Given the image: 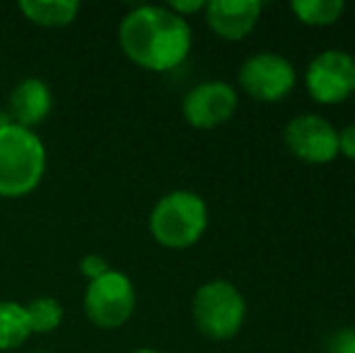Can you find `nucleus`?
<instances>
[{"instance_id": "obj_1", "label": "nucleus", "mask_w": 355, "mask_h": 353, "mask_svg": "<svg viewBox=\"0 0 355 353\" xmlns=\"http://www.w3.org/2000/svg\"><path fill=\"white\" fill-rule=\"evenodd\" d=\"M193 32L189 19L167 5H138L119 24V46L136 66L167 73L182 66L191 53Z\"/></svg>"}, {"instance_id": "obj_2", "label": "nucleus", "mask_w": 355, "mask_h": 353, "mask_svg": "<svg viewBox=\"0 0 355 353\" xmlns=\"http://www.w3.org/2000/svg\"><path fill=\"white\" fill-rule=\"evenodd\" d=\"M46 172V146L29 128L0 126V196L22 198L42 184Z\"/></svg>"}, {"instance_id": "obj_3", "label": "nucleus", "mask_w": 355, "mask_h": 353, "mask_svg": "<svg viewBox=\"0 0 355 353\" xmlns=\"http://www.w3.org/2000/svg\"><path fill=\"white\" fill-rule=\"evenodd\" d=\"M150 235L167 250H189L208 230V203L189 189L164 193L150 211Z\"/></svg>"}, {"instance_id": "obj_4", "label": "nucleus", "mask_w": 355, "mask_h": 353, "mask_svg": "<svg viewBox=\"0 0 355 353\" xmlns=\"http://www.w3.org/2000/svg\"><path fill=\"white\" fill-rule=\"evenodd\" d=\"M193 322L203 336L227 341L239 334L247 320V300L234 283L215 278L203 283L193 295Z\"/></svg>"}, {"instance_id": "obj_5", "label": "nucleus", "mask_w": 355, "mask_h": 353, "mask_svg": "<svg viewBox=\"0 0 355 353\" xmlns=\"http://www.w3.org/2000/svg\"><path fill=\"white\" fill-rule=\"evenodd\" d=\"M136 286L123 271H107L104 276L87 283L85 291V312L99 329H119L136 312Z\"/></svg>"}, {"instance_id": "obj_6", "label": "nucleus", "mask_w": 355, "mask_h": 353, "mask_svg": "<svg viewBox=\"0 0 355 353\" xmlns=\"http://www.w3.org/2000/svg\"><path fill=\"white\" fill-rule=\"evenodd\" d=\"M239 85L257 102H281L297 85L295 66L276 51L252 53L239 68Z\"/></svg>"}, {"instance_id": "obj_7", "label": "nucleus", "mask_w": 355, "mask_h": 353, "mask_svg": "<svg viewBox=\"0 0 355 353\" xmlns=\"http://www.w3.org/2000/svg\"><path fill=\"white\" fill-rule=\"evenodd\" d=\"M304 85L314 102L341 104L355 92V56L341 49H327L309 61Z\"/></svg>"}, {"instance_id": "obj_8", "label": "nucleus", "mask_w": 355, "mask_h": 353, "mask_svg": "<svg viewBox=\"0 0 355 353\" xmlns=\"http://www.w3.org/2000/svg\"><path fill=\"white\" fill-rule=\"evenodd\" d=\"M288 150L309 165H327L338 157V131L319 114H297L283 131Z\"/></svg>"}, {"instance_id": "obj_9", "label": "nucleus", "mask_w": 355, "mask_h": 353, "mask_svg": "<svg viewBox=\"0 0 355 353\" xmlns=\"http://www.w3.org/2000/svg\"><path fill=\"white\" fill-rule=\"evenodd\" d=\"M237 89L230 83L223 80H206L198 83L184 94L182 114L187 119L189 126L201 128V131H211L223 123H227L237 112Z\"/></svg>"}, {"instance_id": "obj_10", "label": "nucleus", "mask_w": 355, "mask_h": 353, "mask_svg": "<svg viewBox=\"0 0 355 353\" xmlns=\"http://www.w3.org/2000/svg\"><path fill=\"white\" fill-rule=\"evenodd\" d=\"M263 5L259 0H211L206 3L208 27L225 42H239L254 32Z\"/></svg>"}, {"instance_id": "obj_11", "label": "nucleus", "mask_w": 355, "mask_h": 353, "mask_svg": "<svg viewBox=\"0 0 355 353\" xmlns=\"http://www.w3.org/2000/svg\"><path fill=\"white\" fill-rule=\"evenodd\" d=\"M53 109L51 87L42 78H24L10 92L8 99V119L10 123H17L32 131L34 126L44 123Z\"/></svg>"}, {"instance_id": "obj_12", "label": "nucleus", "mask_w": 355, "mask_h": 353, "mask_svg": "<svg viewBox=\"0 0 355 353\" xmlns=\"http://www.w3.org/2000/svg\"><path fill=\"white\" fill-rule=\"evenodd\" d=\"M17 10L37 27L58 29L75 22L80 3L75 0H19Z\"/></svg>"}, {"instance_id": "obj_13", "label": "nucleus", "mask_w": 355, "mask_h": 353, "mask_svg": "<svg viewBox=\"0 0 355 353\" xmlns=\"http://www.w3.org/2000/svg\"><path fill=\"white\" fill-rule=\"evenodd\" d=\"M32 336L24 305L15 300H0V351H12Z\"/></svg>"}, {"instance_id": "obj_14", "label": "nucleus", "mask_w": 355, "mask_h": 353, "mask_svg": "<svg viewBox=\"0 0 355 353\" xmlns=\"http://www.w3.org/2000/svg\"><path fill=\"white\" fill-rule=\"evenodd\" d=\"M295 17L309 27H331L346 12L343 0H295L290 5Z\"/></svg>"}, {"instance_id": "obj_15", "label": "nucleus", "mask_w": 355, "mask_h": 353, "mask_svg": "<svg viewBox=\"0 0 355 353\" xmlns=\"http://www.w3.org/2000/svg\"><path fill=\"white\" fill-rule=\"evenodd\" d=\"M24 312L32 334H51L63 322V305L56 298H34L29 305H24Z\"/></svg>"}, {"instance_id": "obj_16", "label": "nucleus", "mask_w": 355, "mask_h": 353, "mask_svg": "<svg viewBox=\"0 0 355 353\" xmlns=\"http://www.w3.org/2000/svg\"><path fill=\"white\" fill-rule=\"evenodd\" d=\"M327 353H355V327H341L327 341Z\"/></svg>"}, {"instance_id": "obj_17", "label": "nucleus", "mask_w": 355, "mask_h": 353, "mask_svg": "<svg viewBox=\"0 0 355 353\" xmlns=\"http://www.w3.org/2000/svg\"><path fill=\"white\" fill-rule=\"evenodd\" d=\"M80 271H83V276L89 281H94V278L104 276L107 271H112V266H109V261L104 259V257L99 255H85L83 259H80Z\"/></svg>"}, {"instance_id": "obj_18", "label": "nucleus", "mask_w": 355, "mask_h": 353, "mask_svg": "<svg viewBox=\"0 0 355 353\" xmlns=\"http://www.w3.org/2000/svg\"><path fill=\"white\" fill-rule=\"evenodd\" d=\"M338 153L348 160H355V123L338 131Z\"/></svg>"}, {"instance_id": "obj_19", "label": "nucleus", "mask_w": 355, "mask_h": 353, "mask_svg": "<svg viewBox=\"0 0 355 353\" xmlns=\"http://www.w3.org/2000/svg\"><path fill=\"white\" fill-rule=\"evenodd\" d=\"M167 8L172 10L174 15H179V17L187 19L189 15L203 12V10H206V3H203V0H174V3L167 5Z\"/></svg>"}, {"instance_id": "obj_20", "label": "nucleus", "mask_w": 355, "mask_h": 353, "mask_svg": "<svg viewBox=\"0 0 355 353\" xmlns=\"http://www.w3.org/2000/svg\"><path fill=\"white\" fill-rule=\"evenodd\" d=\"M131 353H162V351H157V349H136V351H131Z\"/></svg>"}, {"instance_id": "obj_21", "label": "nucleus", "mask_w": 355, "mask_h": 353, "mask_svg": "<svg viewBox=\"0 0 355 353\" xmlns=\"http://www.w3.org/2000/svg\"><path fill=\"white\" fill-rule=\"evenodd\" d=\"M34 353H49V351H34Z\"/></svg>"}]
</instances>
